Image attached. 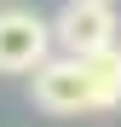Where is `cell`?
<instances>
[{"label":"cell","mask_w":121,"mask_h":127,"mask_svg":"<svg viewBox=\"0 0 121 127\" xmlns=\"http://www.w3.org/2000/svg\"><path fill=\"white\" fill-rule=\"evenodd\" d=\"M52 58V17L29 6H0V75H35Z\"/></svg>","instance_id":"cell-1"},{"label":"cell","mask_w":121,"mask_h":127,"mask_svg":"<svg viewBox=\"0 0 121 127\" xmlns=\"http://www.w3.org/2000/svg\"><path fill=\"white\" fill-rule=\"evenodd\" d=\"M115 0H69L64 12L52 17V46L69 52V58H87V52H104L115 46Z\"/></svg>","instance_id":"cell-2"},{"label":"cell","mask_w":121,"mask_h":127,"mask_svg":"<svg viewBox=\"0 0 121 127\" xmlns=\"http://www.w3.org/2000/svg\"><path fill=\"white\" fill-rule=\"evenodd\" d=\"M87 81H92V116L121 110V46L87 52Z\"/></svg>","instance_id":"cell-4"},{"label":"cell","mask_w":121,"mask_h":127,"mask_svg":"<svg viewBox=\"0 0 121 127\" xmlns=\"http://www.w3.org/2000/svg\"><path fill=\"white\" fill-rule=\"evenodd\" d=\"M35 104L46 116H92V81H87V58L58 52L35 69Z\"/></svg>","instance_id":"cell-3"},{"label":"cell","mask_w":121,"mask_h":127,"mask_svg":"<svg viewBox=\"0 0 121 127\" xmlns=\"http://www.w3.org/2000/svg\"><path fill=\"white\" fill-rule=\"evenodd\" d=\"M0 6H12V0H0Z\"/></svg>","instance_id":"cell-5"}]
</instances>
